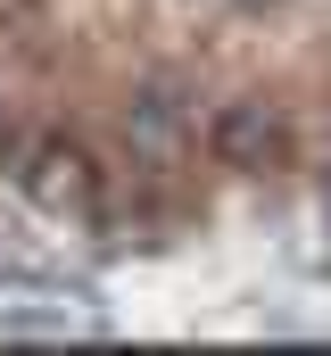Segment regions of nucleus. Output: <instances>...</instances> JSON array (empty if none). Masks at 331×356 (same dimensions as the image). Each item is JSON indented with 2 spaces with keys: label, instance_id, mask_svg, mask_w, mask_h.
Masks as SVG:
<instances>
[{
  "label": "nucleus",
  "instance_id": "obj_5",
  "mask_svg": "<svg viewBox=\"0 0 331 356\" xmlns=\"http://www.w3.org/2000/svg\"><path fill=\"white\" fill-rule=\"evenodd\" d=\"M323 232H331V175H323Z\"/></svg>",
  "mask_w": 331,
  "mask_h": 356
},
{
  "label": "nucleus",
  "instance_id": "obj_4",
  "mask_svg": "<svg viewBox=\"0 0 331 356\" xmlns=\"http://www.w3.org/2000/svg\"><path fill=\"white\" fill-rule=\"evenodd\" d=\"M17 141H25V133H17V116L0 108V158H17Z\"/></svg>",
  "mask_w": 331,
  "mask_h": 356
},
{
  "label": "nucleus",
  "instance_id": "obj_3",
  "mask_svg": "<svg viewBox=\"0 0 331 356\" xmlns=\"http://www.w3.org/2000/svg\"><path fill=\"white\" fill-rule=\"evenodd\" d=\"M207 149H216V166H232V175H273V166L290 158V116H282L273 99H224L216 124H207Z\"/></svg>",
  "mask_w": 331,
  "mask_h": 356
},
{
  "label": "nucleus",
  "instance_id": "obj_1",
  "mask_svg": "<svg viewBox=\"0 0 331 356\" xmlns=\"http://www.w3.org/2000/svg\"><path fill=\"white\" fill-rule=\"evenodd\" d=\"M8 175H17V191L42 216H58V224H99V207H108V182L91 166V149L67 141V133H25L17 158H8Z\"/></svg>",
  "mask_w": 331,
  "mask_h": 356
},
{
  "label": "nucleus",
  "instance_id": "obj_2",
  "mask_svg": "<svg viewBox=\"0 0 331 356\" xmlns=\"http://www.w3.org/2000/svg\"><path fill=\"white\" fill-rule=\"evenodd\" d=\"M124 149L141 175H174L191 149V91L182 83H141L124 99Z\"/></svg>",
  "mask_w": 331,
  "mask_h": 356
}]
</instances>
